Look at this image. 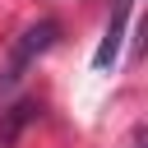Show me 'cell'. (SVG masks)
Masks as SVG:
<instances>
[{
  "mask_svg": "<svg viewBox=\"0 0 148 148\" xmlns=\"http://www.w3.org/2000/svg\"><path fill=\"white\" fill-rule=\"evenodd\" d=\"M32 120H37V102H28V97H23V102H14V106L0 116V148H14V143H18V134H23Z\"/></svg>",
  "mask_w": 148,
  "mask_h": 148,
  "instance_id": "3",
  "label": "cell"
},
{
  "mask_svg": "<svg viewBox=\"0 0 148 148\" xmlns=\"http://www.w3.org/2000/svg\"><path fill=\"white\" fill-rule=\"evenodd\" d=\"M130 9H134V0H116L111 5V23L102 32V46L92 51V69H111L120 60V42H125V28H130Z\"/></svg>",
  "mask_w": 148,
  "mask_h": 148,
  "instance_id": "2",
  "label": "cell"
},
{
  "mask_svg": "<svg viewBox=\"0 0 148 148\" xmlns=\"http://www.w3.org/2000/svg\"><path fill=\"white\" fill-rule=\"evenodd\" d=\"M56 37H60V23L56 18H37L32 28H23V37L14 42V51H9V65H5V74H0V83L9 88V83H18L23 79V69L42 56V51H51L56 46Z\"/></svg>",
  "mask_w": 148,
  "mask_h": 148,
  "instance_id": "1",
  "label": "cell"
}]
</instances>
